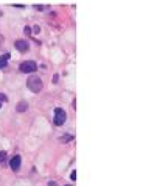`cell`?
<instances>
[{
  "mask_svg": "<svg viewBox=\"0 0 165 186\" xmlns=\"http://www.w3.org/2000/svg\"><path fill=\"white\" fill-rule=\"evenodd\" d=\"M70 178H72V180H76V172H75V170H72V174H70Z\"/></svg>",
  "mask_w": 165,
  "mask_h": 186,
  "instance_id": "obj_11",
  "label": "cell"
},
{
  "mask_svg": "<svg viewBox=\"0 0 165 186\" xmlns=\"http://www.w3.org/2000/svg\"><path fill=\"white\" fill-rule=\"evenodd\" d=\"M5 102H8V97L3 96V94H0V108H2V105H3Z\"/></svg>",
  "mask_w": 165,
  "mask_h": 186,
  "instance_id": "obj_9",
  "label": "cell"
},
{
  "mask_svg": "<svg viewBox=\"0 0 165 186\" xmlns=\"http://www.w3.org/2000/svg\"><path fill=\"white\" fill-rule=\"evenodd\" d=\"M66 119H67V114H66V111L62 110V108H56L55 110V125H62L64 122H66Z\"/></svg>",
  "mask_w": 165,
  "mask_h": 186,
  "instance_id": "obj_3",
  "label": "cell"
},
{
  "mask_svg": "<svg viewBox=\"0 0 165 186\" xmlns=\"http://www.w3.org/2000/svg\"><path fill=\"white\" fill-rule=\"evenodd\" d=\"M19 113H24V111H27L28 110V103L27 102H21L19 105H17V108H16Z\"/></svg>",
  "mask_w": 165,
  "mask_h": 186,
  "instance_id": "obj_7",
  "label": "cell"
},
{
  "mask_svg": "<svg viewBox=\"0 0 165 186\" xmlns=\"http://www.w3.org/2000/svg\"><path fill=\"white\" fill-rule=\"evenodd\" d=\"M14 47L19 50V52H27L28 50V41H24V39H17L16 42H14Z\"/></svg>",
  "mask_w": 165,
  "mask_h": 186,
  "instance_id": "obj_4",
  "label": "cell"
},
{
  "mask_svg": "<svg viewBox=\"0 0 165 186\" xmlns=\"http://www.w3.org/2000/svg\"><path fill=\"white\" fill-rule=\"evenodd\" d=\"M7 160V152H0V164H3Z\"/></svg>",
  "mask_w": 165,
  "mask_h": 186,
  "instance_id": "obj_10",
  "label": "cell"
},
{
  "mask_svg": "<svg viewBox=\"0 0 165 186\" xmlns=\"http://www.w3.org/2000/svg\"><path fill=\"white\" fill-rule=\"evenodd\" d=\"M19 69H21V72H24V74H33V72L38 70V64H36L34 61H24Z\"/></svg>",
  "mask_w": 165,
  "mask_h": 186,
  "instance_id": "obj_2",
  "label": "cell"
},
{
  "mask_svg": "<svg viewBox=\"0 0 165 186\" xmlns=\"http://www.w3.org/2000/svg\"><path fill=\"white\" fill-rule=\"evenodd\" d=\"M67 186H69V184H67Z\"/></svg>",
  "mask_w": 165,
  "mask_h": 186,
  "instance_id": "obj_16",
  "label": "cell"
},
{
  "mask_svg": "<svg viewBox=\"0 0 165 186\" xmlns=\"http://www.w3.org/2000/svg\"><path fill=\"white\" fill-rule=\"evenodd\" d=\"M24 31H25V35H30V33H31V28H30V27H25Z\"/></svg>",
  "mask_w": 165,
  "mask_h": 186,
  "instance_id": "obj_12",
  "label": "cell"
},
{
  "mask_svg": "<svg viewBox=\"0 0 165 186\" xmlns=\"http://www.w3.org/2000/svg\"><path fill=\"white\" fill-rule=\"evenodd\" d=\"M2 41H3V36H0V44H2Z\"/></svg>",
  "mask_w": 165,
  "mask_h": 186,
  "instance_id": "obj_15",
  "label": "cell"
},
{
  "mask_svg": "<svg viewBox=\"0 0 165 186\" xmlns=\"http://www.w3.org/2000/svg\"><path fill=\"white\" fill-rule=\"evenodd\" d=\"M72 139H73V136H72V135H62V136L59 138V141H61V142H70Z\"/></svg>",
  "mask_w": 165,
  "mask_h": 186,
  "instance_id": "obj_8",
  "label": "cell"
},
{
  "mask_svg": "<svg viewBox=\"0 0 165 186\" xmlns=\"http://www.w3.org/2000/svg\"><path fill=\"white\" fill-rule=\"evenodd\" d=\"M48 186H56V183L55 181H48Z\"/></svg>",
  "mask_w": 165,
  "mask_h": 186,
  "instance_id": "obj_14",
  "label": "cell"
},
{
  "mask_svg": "<svg viewBox=\"0 0 165 186\" xmlns=\"http://www.w3.org/2000/svg\"><path fill=\"white\" fill-rule=\"evenodd\" d=\"M58 78H59V75H55L53 77V83H58Z\"/></svg>",
  "mask_w": 165,
  "mask_h": 186,
  "instance_id": "obj_13",
  "label": "cell"
},
{
  "mask_svg": "<svg viewBox=\"0 0 165 186\" xmlns=\"http://www.w3.org/2000/svg\"><path fill=\"white\" fill-rule=\"evenodd\" d=\"M27 86L30 88V91H33L34 94H38V92H41L42 91V86H44V83H42V80L39 78V77H28V80H27Z\"/></svg>",
  "mask_w": 165,
  "mask_h": 186,
  "instance_id": "obj_1",
  "label": "cell"
},
{
  "mask_svg": "<svg viewBox=\"0 0 165 186\" xmlns=\"http://www.w3.org/2000/svg\"><path fill=\"white\" fill-rule=\"evenodd\" d=\"M21 156L19 155H16V156H13L11 160H10V166H11V169L14 170V172H17L19 169H21Z\"/></svg>",
  "mask_w": 165,
  "mask_h": 186,
  "instance_id": "obj_5",
  "label": "cell"
},
{
  "mask_svg": "<svg viewBox=\"0 0 165 186\" xmlns=\"http://www.w3.org/2000/svg\"><path fill=\"white\" fill-rule=\"evenodd\" d=\"M8 60H10V53H5L3 56H0V69L8 64Z\"/></svg>",
  "mask_w": 165,
  "mask_h": 186,
  "instance_id": "obj_6",
  "label": "cell"
}]
</instances>
